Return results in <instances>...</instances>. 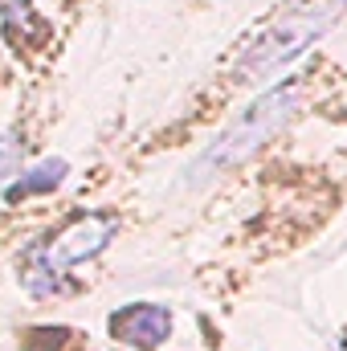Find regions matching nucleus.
Instances as JSON below:
<instances>
[{
	"mask_svg": "<svg viewBox=\"0 0 347 351\" xmlns=\"http://www.w3.org/2000/svg\"><path fill=\"white\" fill-rule=\"evenodd\" d=\"M298 106H302V86H298V82H290V86H282V90H270L265 98H258L237 123H229V127L192 160V168L184 172L188 184H208V180L225 176L229 168L246 164L274 131H282V127L298 114Z\"/></svg>",
	"mask_w": 347,
	"mask_h": 351,
	"instance_id": "f257e3e1",
	"label": "nucleus"
},
{
	"mask_svg": "<svg viewBox=\"0 0 347 351\" xmlns=\"http://www.w3.org/2000/svg\"><path fill=\"white\" fill-rule=\"evenodd\" d=\"M115 233H119V217H110V213H82V217H74L53 237H45V241L25 250V258H21V286L29 294H37V298L58 294L66 269L98 258L110 245Z\"/></svg>",
	"mask_w": 347,
	"mask_h": 351,
	"instance_id": "f03ea898",
	"label": "nucleus"
},
{
	"mask_svg": "<svg viewBox=\"0 0 347 351\" xmlns=\"http://www.w3.org/2000/svg\"><path fill=\"white\" fill-rule=\"evenodd\" d=\"M344 4L347 0H319V4H311V8L290 12L286 21L270 25L258 41L241 53V62H237V70H233L237 82H258V78L278 74L282 66H290L307 45H315V41L335 25V16H339Z\"/></svg>",
	"mask_w": 347,
	"mask_h": 351,
	"instance_id": "7ed1b4c3",
	"label": "nucleus"
},
{
	"mask_svg": "<svg viewBox=\"0 0 347 351\" xmlns=\"http://www.w3.org/2000/svg\"><path fill=\"white\" fill-rule=\"evenodd\" d=\"M110 335L119 343H127V348L152 351L172 335V311L152 306V302H135V306H127V311H119L110 319Z\"/></svg>",
	"mask_w": 347,
	"mask_h": 351,
	"instance_id": "20e7f679",
	"label": "nucleus"
},
{
	"mask_svg": "<svg viewBox=\"0 0 347 351\" xmlns=\"http://www.w3.org/2000/svg\"><path fill=\"white\" fill-rule=\"evenodd\" d=\"M66 172H70V164L58 156H49V160H41V164H33L29 172H25V180H16L12 188H4V196L8 200H21V196H33V192H53L62 180H66Z\"/></svg>",
	"mask_w": 347,
	"mask_h": 351,
	"instance_id": "39448f33",
	"label": "nucleus"
},
{
	"mask_svg": "<svg viewBox=\"0 0 347 351\" xmlns=\"http://www.w3.org/2000/svg\"><path fill=\"white\" fill-rule=\"evenodd\" d=\"M0 21H4V29H8L12 41H29L33 29H37L33 0H0Z\"/></svg>",
	"mask_w": 347,
	"mask_h": 351,
	"instance_id": "423d86ee",
	"label": "nucleus"
},
{
	"mask_svg": "<svg viewBox=\"0 0 347 351\" xmlns=\"http://www.w3.org/2000/svg\"><path fill=\"white\" fill-rule=\"evenodd\" d=\"M21 156H25V139H21V131H4V135H0V184H8V180L16 176Z\"/></svg>",
	"mask_w": 347,
	"mask_h": 351,
	"instance_id": "0eeeda50",
	"label": "nucleus"
},
{
	"mask_svg": "<svg viewBox=\"0 0 347 351\" xmlns=\"http://www.w3.org/2000/svg\"><path fill=\"white\" fill-rule=\"evenodd\" d=\"M344 351H347V348H344Z\"/></svg>",
	"mask_w": 347,
	"mask_h": 351,
	"instance_id": "6e6552de",
	"label": "nucleus"
}]
</instances>
